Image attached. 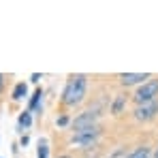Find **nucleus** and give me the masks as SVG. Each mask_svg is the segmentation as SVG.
I'll return each mask as SVG.
<instances>
[{"label": "nucleus", "instance_id": "obj_1", "mask_svg": "<svg viewBox=\"0 0 158 158\" xmlns=\"http://www.w3.org/2000/svg\"><path fill=\"white\" fill-rule=\"evenodd\" d=\"M85 92H88V75H83V73L69 75L66 83H64V90L60 94V105L66 107V109H75L83 103Z\"/></svg>", "mask_w": 158, "mask_h": 158}, {"label": "nucleus", "instance_id": "obj_2", "mask_svg": "<svg viewBox=\"0 0 158 158\" xmlns=\"http://www.w3.org/2000/svg\"><path fill=\"white\" fill-rule=\"evenodd\" d=\"M103 137V126L96 124L92 128H85V131H77L71 135V145L79 148V150H88V148H96L98 141Z\"/></svg>", "mask_w": 158, "mask_h": 158}, {"label": "nucleus", "instance_id": "obj_3", "mask_svg": "<svg viewBox=\"0 0 158 158\" xmlns=\"http://www.w3.org/2000/svg\"><path fill=\"white\" fill-rule=\"evenodd\" d=\"M131 101L135 103V107L137 105H145V103H152V101H158V75H154L150 81H145L143 85L135 88Z\"/></svg>", "mask_w": 158, "mask_h": 158}, {"label": "nucleus", "instance_id": "obj_4", "mask_svg": "<svg viewBox=\"0 0 158 158\" xmlns=\"http://www.w3.org/2000/svg\"><path fill=\"white\" fill-rule=\"evenodd\" d=\"M98 120H101V109H98V107H94V109H85V111H81L79 115L73 118V122H71V128H69V131L77 132V131L92 128V126H96V124H98Z\"/></svg>", "mask_w": 158, "mask_h": 158}, {"label": "nucleus", "instance_id": "obj_5", "mask_svg": "<svg viewBox=\"0 0 158 158\" xmlns=\"http://www.w3.org/2000/svg\"><path fill=\"white\" fill-rule=\"evenodd\" d=\"M132 118H135L139 124H148V122L156 120L158 118V101L145 103V105H137L132 109Z\"/></svg>", "mask_w": 158, "mask_h": 158}, {"label": "nucleus", "instance_id": "obj_6", "mask_svg": "<svg viewBox=\"0 0 158 158\" xmlns=\"http://www.w3.org/2000/svg\"><path fill=\"white\" fill-rule=\"evenodd\" d=\"M152 77H154L152 73H120L118 81H120L122 88H139L145 81H150Z\"/></svg>", "mask_w": 158, "mask_h": 158}, {"label": "nucleus", "instance_id": "obj_7", "mask_svg": "<svg viewBox=\"0 0 158 158\" xmlns=\"http://www.w3.org/2000/svg\"><path fill=\"white\" fill-rule=\"evenodd\" d=\"M128 101H131V94L128 92H120V94H115L113 96V101H111V105H109V113L111 115H122L124 113V109L128 105Z\"/></svg>", "mask_w": 158, "mask_h": 158}, {"label": "nucleus", "instance_id": "obj_8", "mask_svg": "<svg viewBox=\"0 0 158 158\" xmlns=\"http://www.w3.org/2000/svg\"><path fill=\"white\" fill-rule=\"evenodd\" d=\"M43 96H45L43 88H36L34 94H32L30 101H28V111H36V113L41 115V111H43Z\"/></svg>", "mask_w": 158, "mask_h": 158}, {"label": "nucleus", "instance_id": "obj_9", "mask_svg": "<svg viewBox=\"0 0 158 158\" xmlns=\"http://www.w3.org/2000/svg\"><path fill=\"white\" fill-rule=\"evenodd\" d=\"M128 158H154V150L150 145H137L128 152Z\"/></svg>", "mask_w": 158, "mask_h": 158}, {"label": "nucleus", "instance_id": "obj_10", "mask_svg": "<svg viewBox=\"0 0 158 158\" xmlns=\"http://www.w3.org/2000/svg\"><path fill=\"white\" fill-rule=\"evenodd\" d=\"M32 126V111H22L19 115H17V131L19 132H24V131H28Z\"/></svg>", "mask_w": 158, "mask_h": 158}, {"label": "nucleus", "instance_id": "obj_11", "mask_svg": "<svg viewBox=\"0 0 158 158\" xmlns=\"http://www.w3.org/2000/svg\"><path fill=\"white\" fill-rule=\"evenodd\" d=\"M26 96H28V83H26V81H17V83H15V88H13L11 98H13L15 103H19V101H24Z\"/></svg>", "mask_w": 158, "mask_h": 158}, {"label": "nucleus", "instance_id": "obj_12", "mask_svg": "<svg viewBox=\"0 0 158 158\" xmlns=\"http://www.w3.org/2000/svg\"><path fill=\"white\" fill-rule=\"evenodd\" d=\"M36 158H49V141L45 137H41L36 143Z\"/></svg>", "mask_w": 158, "mask_h": 158}, {"label": "nucleus", "instance_id": "obj_13", "mask_svg": "<svg viewBox=\"0 0 158 158\" xmlns=\"http://www.w3.org/2000/svg\"><path fill=\"white\" fill-rule=\"evenodd\" d=\"M71 122H73V118H71L69 113H62L60 118H56V126H58V128H66V126L71 128Z\"/></svg>", "mask_w": 158, "mask_h": 158}, {"label": "nucleus", "instance_id": "obj_14", "mask_svg": "<svg viewBox=\"0 0 158 158\" xmlns=\"http://www.w3.org/2000/svg\"><path fill=\"white\" fill-rule=\"evenodd\" d=\"M28 143H30V137H28V135H22V137H19V145H22V148H26Z\"/></svg>", "mask_w": 158, "mask_h": 158}, {"label": "nucleus", "instance_id": "obj_15", "mask_svg": "<svg viewBox=\"0 0 158 158\" xmlns=\"http://www.w3.org/2000/svg\"><path fill=\"white\" fill-rule=\"evenodd\" d=\"M4 85H6V77H4V75L0 73V94L4 92Z\"/></svg>", "mask_w": 158, "mask_h": 158}, {"label": "nucleus", "instance_id": "obj_16", "mask_svg": "<svg viewBox=\"0 0 158 158\" xmlns=\"http://www.w3.org/2000/svg\"><path fill=\"white\" fill-rule=\"evenodd\" d=\"M56 158H75V156H73V154H69V152H64V154H58Z\"/></svg>", "mask_w": 158, "mask_h": 158}, {"label": "nucleus", "instance_id": "obj_17", "mask_svg": "<svg viewBox=\"0 0 158 158\" xmlns=\"http://www.w3.org/2000/svg\"><path fill=\"white\" fill-rule=\"evenodd\" d=\"M30 79H32V83H36V81L41 79V75H39V73H32V77H30Z\"/></svg>", "mask_w": 158, "mask_h": 158}, {"label": "nucleus", "instance_id": "obj_18", "mask_svg": "<svg viewBox=\"0 0 158 158\" xmlns=\"http://www.w3.org/2000/svg\"><path fill=\"white\" fill-rule=\"evenodd\" d=\"M154 158H158V145H156V150H154Z\"/></svg>", "mask_w": 158, "mask_h": 158}]
</instances>
